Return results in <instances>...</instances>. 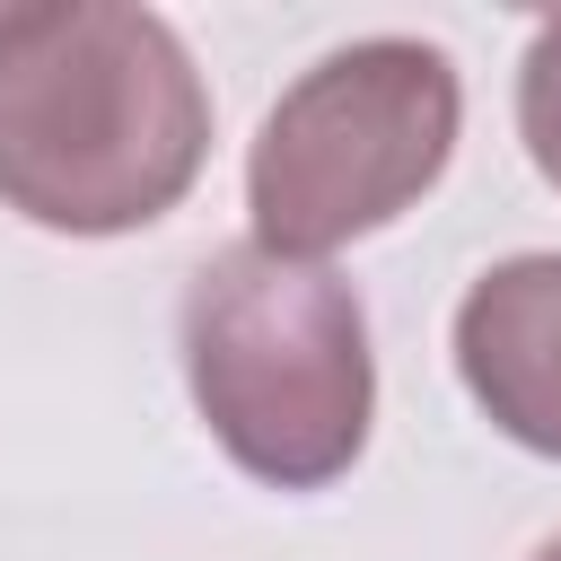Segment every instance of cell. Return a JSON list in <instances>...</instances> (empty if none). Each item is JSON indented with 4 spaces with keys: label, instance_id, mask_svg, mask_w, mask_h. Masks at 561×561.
I'll return each mask as SVG.
<instances>
[{
    "label": "cell",
    "instance_id": "obj_1",
    "mask_svg": "<svg viewBox=\"0 0 561 561\" xmlns=\"http://www.w3.org/2000/svg\"><path fill=\"white\" fill-rule=\"evenodd\" d=\"M210 158V88L158 9H0V210L53 237L167 219Z\"/></svg>",
    "mask_w": 561,
    "mask_h": 561
},
{
    "label": "cell",
    "instance_id": "obj_2",
    "mask_svg": "<svg viewBox=\"0 0 561 561\" xmlns=\"http://www.w3.org/2000/svg\"><path fill=\"white\" fill-rule=\"evenodd\" d=\"M202 430L263 491H324L359 465L377 421V359L359 289L333 263L219 245L175 307Z\"/></svg>",
    "mask_w": 561,
    "mask_h": 561
},
{
    "label": "cell",
    "instance_id": "obj_3",
    "mask_svg": "<svg viewBox=\"0 0 561 561\" xmlns=\"http://www.w3.org/2000/svg\"><path fill=\"white\" fill-rule=\"evenodd\" d=\"M456 131H465V79L438 44L421 35L333 44L272 96L245 149L254 245L324 263L333 245L377 237L447 175Z\"/></svg>",
    "mask_w": 561,
    "mask_h": 561
},
{
    "label": "cell",
    "instance_id": "obj_4",
    "mask_svg": "<svg viewBox=\"0 0 561 561\" xmlns=\"http://www.w3.org/2000/svg\"><path fill=\"white\" fill-rule=\"evenodd\" d=\"M456 377L508 447L561 465V254H508L456 298Z\"/></svg>",
    "mask_w": 561,
    "mask_h": 561
},
{
    "label": "cell",
    "instance_id": "obj_5",
    "mask_svg": "<svg viewBox=\"0 0 561 561\" xmlns=\"http://www.w3.org/2000/svg\"><path fill=\"white\" fill-rule=\"evenodd\" d=\"M517 140H526L535 175L561 193V18H543L517 61Z\"/></svg>",
    "mask_w": 561,
    "mask_h": 561
},
{
    "label": "cell",
    "instance_id": "obj_6",
    "mask_svg": "<svg viewBox=\"0 0 561 561\" xmlns=\"http://www.w3.org/2000/svg\"><path fill=\"white\" fill-rule=\"evenodd\" d=\"M535 561H561V535H543V543H535Z\"/></svg>",
    "mask_w": 561,
    "mask_h": 561
}]
</instances>
